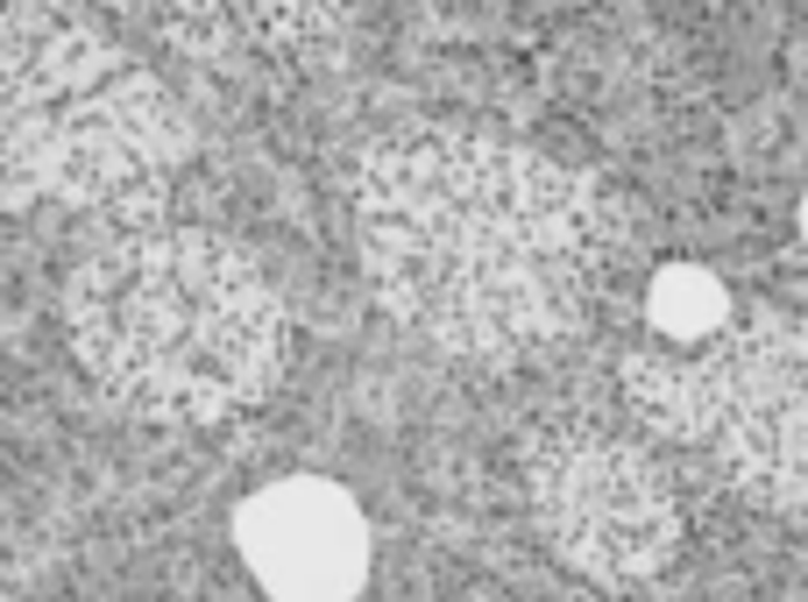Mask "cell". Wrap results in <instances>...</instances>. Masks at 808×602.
Segmentation results:
<instances>
[{
  "instance_id": "3",
  "label": "cell",
  "mask_w": 808,
  "mask_h": 602,
  "mask_svg": "<svg viewBox=\"0 0 808 602\" xmlns=\"http://www.w3.org/2000/svg\"><path fill=\"white\" fill-rule=\"evenodd\" d=\"M177 157L185 120L171 93L85 0L0 8V213H142Z\"/></svg>"
},
{
  "instance_id": "8",
  "label": "cell",
  "mask_w": 808,
  "mask_h": 602,
  "mask_svg": "<svg viewBox=\"0 0 808 602\" xmlns=\"http://www.w3.org/2000/svg\"><path fill=\"white\" fill-rule=\"evenodd\" d=\"M724 291H716L702 269H667L660 283H653V320H660V334L667 340H709V334H724Z\"/></svg>"
},
{
  "instance_id": "1",
  "label": "cell",
  "mask_w": 808,
  "mask_h": 602,
  "mask_svg": "<svg viewBox=\"0 0 808 602\" xmlns=\"http://www.w3.org/2000/svg\"><path fill=\"white\" fill-rule=\"evenodd\" d=\"M355 234L383 312L469 361H526L596 312L617 206L581 171L475 128H404L355 177Z\"/></svg>"
},
{
  "instance_id": "2",
  "label": "cell",
  "mask_w": 808,
  "mask_h": 602,
  "mask_svg": "<svg viewBox=\"0 0 808 602\" xmlns=\"http://www.w3.org/2000/svg\"><path fill=\"white\" fill-rule=\"evenodd\" d=\"M65 326L100 390L185 426L249 412L284 369V298L234 241L199 228L100 241L65 291Z\"/></svg>"
},
{
  "instance_id": "6",
  "label": "cell",
  "mask_w": 808,
  "mask_h": 602,
  "mask_svg": "<svg viewBox=\"0 0 808 602\" xmlns=\"http://www.w3.org/2000/svg\"><path fill=\"white\" fill-rule=\"evenodd\" d=\"M234 546L269 602H355L369 581V518L326 475H284L242 496Z\"/></svg>"
},
{
  "instance_id": "9",
  "label": "cell",
  "mask_w": 808,
  "mask_h": 602,
  "mask_svg": "<svg viewBox=\"0 0 808 602\" xmlns=\"http://www.w3.org/2000/svg\"><path fill=\"white\" fill-rule=\"evenodd\" d=\"M801 234H808V206H801Z\"/></svg>"
},
{
  "instance_id": "7",
  "label": "cell",
  "mask_w": 808,
  "mask_h": 602,
  "mask_svg": "<svg viewBox=\"0 0 808 602\" xmlns=\"http://www.w3.org/2000/svg\"><path fill=\"white\" fill-rule=\"evenodd\" d=\"M355 0H163L171 28L213 57H305L348 22Z\"/></svg>"
},
{
  "instance_id": "5",
  "label": "cell",
  "mask_w": 808,
  "mask_h": 602,
  "mask_svg": "<svg viewBox=\"0 0 808 602\" xmlns=\"http://www.w3.org/2000/svg\"><path fill=\"white\" fill-rule=\"evenodd\" d=\"M526 496L546 546L575 575L610 589L653 581L681 546V489L667 461L596 412L539 426V440L526 447Z\"/></svg>"
},
{
  "instance_id": "4",
  "label": "cell",
  "mask_w": 808,
  "mask_h": 602,
  "mask_svg": "<svg viewBox=\"0 0 808 602\" xmlns=\"http://www.w3.org/2000/svg\"><path fill=\"white\" fill-rule=\"evenodd\" d=\"M624 397L653 432L702 447L738 496L808 518V320L752 312L709 340L624 355Z\"/></svg>"
}]
</instances>
